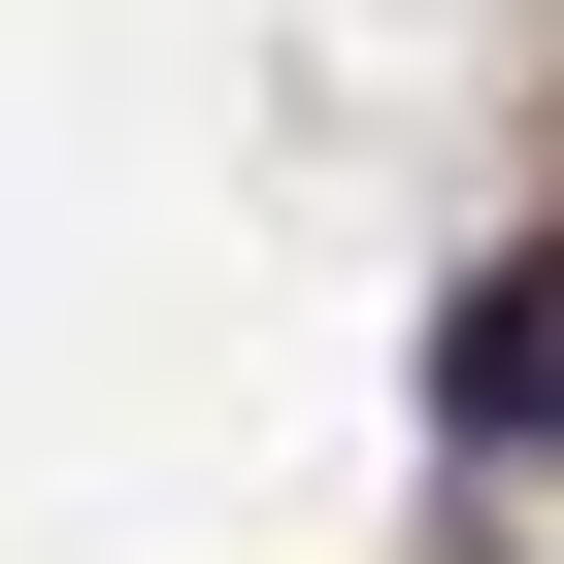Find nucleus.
<instances>
[{
  "instance_id": "f257e3e1",
  "label": "nucleus",
  "mask_w": 564,
  "mask_h": 564,
  "mask_svg": "<svg viewBox=\"0 0 564 564\" xmlns=\"http://www.w3.org/2000/svg\"><path fill=\"white\" fill-rule=\"evenodd\" d=\"M432 432L465 465H564V232H498L465 300H432Z\"/></svg>"
}]
</instances>
